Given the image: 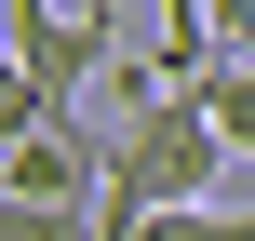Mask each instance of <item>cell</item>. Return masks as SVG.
Segmentation results:
<instances>
[{
    "label": "cell",
    "instance_id": "1",
    "mask_svg": "<svg viewBox=\"0 0 255 241\" xmlns=\"http://www.w3.org/2000/svg\"><path fill=\"white\" fill-rule=\"evenodd\" d=\"M215 174H229V121L188 94V80H134V121L108 134V241H134L148 215H175V201H215Z\"/></svg>",
    "mask_w": 255,
    "mask_h": 241
},
{
    "label": "cell",
    "instance_id": "2",
    "mask_svg": "<svg viewBox=\"0 0 255 241\" xmlns=\"http://www.w3.org/2000/svg\"><path fill=\"white\" fill-rule=\"evenodd\" d=\"M108 80V13L81 0V13H40V27H13V107L0 121H54V107H81Z\"/></svg>",
    "mask_w": 255,
    "mask_h": 241
},
{
    "label": "cell",
    "instance_id": "3",
    "mask_svg": "<svg viewBox=\"0 0 255 241\" xmlns=\"http://www.w3.org/2000/svg\"><path fill=\"white\" fill-rule=\"evenodd\" d=\"M188 94H202V107L229 121V148H255V54H215V67L188 80Z\"/></svg>",
    "mask_w": 255,
    "mask_h": 241
},
{
    "label": "cell",
    "instance_id": "4",
    "mask_svg": "<svg viewBox=\"0 0 255 241\" xmlns=\"http://www.w3.org/2000/svg\"><path fill=\"white\" fill-rule=\"evenodd\" d=\"M0 241H108L94 201H0Z\"/></svg>",
    "mask_w": 255,
    "mask_h": 241
},
{
    "label": "cell",
    "instance_id": "5",
    "mask_svg": "<svg viewBox=\"0 0 255 241\" xmlns=\"http://www.w3.org/2000/svg\"><path fill=\"white\" fill-rule=\"evenodd\" d=\"M134 241H255V215H229V201H175V215H148Z\"/></svg>",
    "mask_w": 255,
    "mask_h": 241
}]
</instances>
